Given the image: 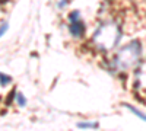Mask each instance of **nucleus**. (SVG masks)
Returning a JSON list of instances; mask_svg holds the SVG:
<instances>
[{
    "instance_id": "obj_5",
    "label": "nucleus",
    "mask_w": 146,
    "mask_h": 131,
    "mask_svg": "<svg viewBox=\"0 0 146 131\" xmlns=\"http://www.w3.org/2000/svg\"><path fill=\"white\" fill-rule=\"evenodd\" d=\"M76 127H78V128H82V130H88V128H98L100 124H98V122H88V121H83V122H78Z\"/></svg>"
},
{
    "instance_id": "obj_8",
    "label": "nucleus",
    "mask_w": 146,
    "mask_h": 131,
    "mask_svg": "<svg viewBox=\"0 0 146 131\" xmlns=\"http://www.w3.org/2000/svg\"><path fill=\"white\" fill-rule=\"evenodd\" d=\"M15 98H16V102H18L19 106H25V105H27V98L23 96L21 92H18V93L15 95Z\"/></svg>"
},
{
    "instance_id": "obj_4",
    "label": "nucleus",
    "mask_w": 146,
    "mask_h": 131,
    "mask_svg": "<svg viewBox=\"0 0 146 131\" xmlns=\"http://www.w3.org/2000/svg\"><path fill=\"white\" fill-rule=\"evenodd\" d=\"M69 32L73 38H82L85 35V23L82 19L69 22Z\"/></svg>"
},
{
    "instance_id": "obj_6",
    "label": "nucleus",
    "mask_w": 146,
    "mask_h": 131,
    "mask_svg": "<svg viewBox=\"0 0 146 131\" xmlns=\"http://www.w3.org/2000/svg\"><path fill=\"white\" fill-rule=\"evenodd\" d=\"M127 109H130L133 114H135L136 117H139L140 120H143V121H146V115L142 112V111H139L137 108H135V106H131V105H127Z\"/></svg>"
},
{
    "instance_id": "obj_9",
    "label": "nucleus",
    "mask_w": 146,
    "mask_h": 131,
    "mask_svg": "<svg viewBox=\"0 0 146 131\" xmlns=\"http://www.w3.org/2000/svg\"><path fill=\"white\" fill-rule=\"evenodd\" d=\"M78 19H80V12L79 10H72L70 13H69V22L78 20Z\"/></svg>"
},
{
    "instance_id": "obj_1",
    "label": "nucleus",
    "mask_w": 146,
    "mask_h": 131,
    "mask_svg": "<svg viewBox=\"0 0 146 131\" xmlns=\"http://www.w3.org/2000/svg\"><path fill=\"white\" fill-rule=\"evenodd\" d=\"M121 25L117 20H107L95 29L92 34V45L98 51L107 53L114 50L121 39Z\"/></svg>"
},
{
    "instance_id": "obj_3",
    "label": "nucleus",
    "mask_w": 146,
    "mask_h": 131,
    "mask_svg": "<svg viewBox=\"0 0 146 131\" xmlns=\"http://www.w3.org/2000/svg\"><path fill=\"white\" fill-rule=\"evenodd\" d=\"M133 86L139 95L146 96V60L137 63L135 68V76H133Z\"/></svg>"
},
{
    "instance_id": "obj_2",
    "label": "nucleus",
    "mask_w": 146,
    "mask_h": 131,
    "mask_svg": "<svg viewBox=\"0 0 146 131\" xmlns=\"http://www.w3.org/2000/svg\"><path fill=\"white\" fill-rule=\"evenodd\" d=\"M142 58V42L139 39H133L123 45L114 54L111 60V67L114 71H127L136 67Z\"/></svg>"
},
{
    "instance_id": "obj_10",
    "label": "nucleus",
    "mask_w": 146,
    "mask_h": 131,
    "mask_svg": "<svg viewBox=\"0 0 146 131\" xmlns=\"http://www.w3.org/2000/svg\"><path fill=\"white\" fill-rule=\"evenodd\" d=\"M7 29H9V25H7V23L5 22V23H2V25H0V38H2L3 37V35L7 32Z\"/></svg>"
},
{
    "instance_id": "obj_7",
    "label": "nucleus",
    "mask_w": 146,
    "mask_h": 131,
    "mask_svg": "<svg viewBox=\"0 0 146 131\" xmlns=\"http://www.w3.org/2000/svg\"><path fill=\"white\" fill-rule=\"evenodd\" d=\"M9 83H12V77L5 74V73H0V85L6 86V85H9Z\"/></svg>"
}]
</instances>
